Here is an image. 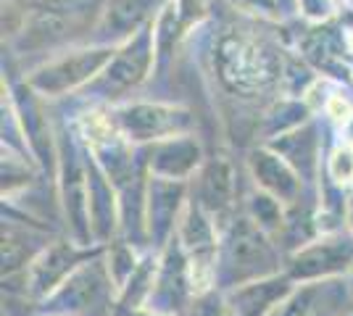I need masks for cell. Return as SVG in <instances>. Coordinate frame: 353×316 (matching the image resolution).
I'll use <instances>...</instances> for the list:
<instances>
[{"mask_svg":"<svg viewBox=\"0 0 353 316\" xmlns=\"http://www.w3.org/2000/svg\"><path fill=\"white\" fill-rule=\"evenodd\" d=\"M105 59H108L105 50H88V53H79L74 59L59 61L50 69H45L40 76H34V85L50 92H61L66 90V87H74V85L85 82L95 69H101Z\"/></svg>","mask_w":353,"mask_h":316,"instance_id":"6da1fadb","label":"cell"}]
</instances>
